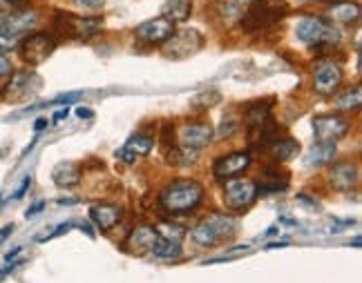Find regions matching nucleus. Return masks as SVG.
I'll return each mask as SVG.
<instances>
[{
	"label": "nucleus",
	"mask_w": 362,
	"mask_h": 283,
	"mask_svg": "<svg viewBox=\"0 0 362 283\" xmlns=\"http://www.w3.org/2000/svg\"><path fill=\"white\" fill-rule=\"evenodd\" d=\"M204 199V186L192 179H181L170 183L159 196L161 207L168 212V215H186L192 212Z\"/></svg>",
	"instance_id": "obj_1"
},
{
	"label": "nucleus",
	"mask_w": 362,
	"mask_h": 283,
	"mask_svg": "<svg viewBox=\"0 0 362 283\" xmlns=\"http://www.w3.org/2000/svg\"><path fill=\"white\" fill-rule=\"evenodd\" d=\"M38 25V13L32 9L3 13L0 16V52H11Z\"/></svg>",
	"instance_id": "obj_2"
},
{
	"label": "nucleus",
	"mask_w": 362,
	"mask_h": 283,
	"mask_svg": "<svg viewBox=\"0 0 362 283\" xmlns=\"http://www.w3.org/2000/svg\"><path fill=\"white\" fill-rule=\"evenodd\" d=\"M286 13H288L286 0H250L242 18V27L246 32L267 30V27L280 23Z\"/></svg>",
	"instance_id": "obj_3"
},
{
	"label": "nucleus",
	"mask_w": 362,
	"mask_h": 283,
	"mask_svg": "<svg viewBox=\"0 0 362 283\" xmlns=\"http://www.w3.org/2000/svg\"><path fill=\"white\" fill-rule=\"evenodd\" d=\"M235 232H238V223L235 219L226 217V215H213L204 219L199 225H194L190 236L194 243L199 246H215L219 241H224V239H230Z\"/></svg>",
	"instance_id": "obj_4"
},
{
	"label": "nucleus",
	"mask_w": 362,
	"mask_h": 283,
	"mask_svg": "<svg viewBox=\"0 0 362 283\" xmlns=\"http://www.w3.org/2000/svg\"><path fill=\"white\" fill-rule=\"evenodd\" d=\"M296 36H298V40H302L304 45H309V47H325V45H333V42L340 40V34L333 30V25L322 18H317V16L302 18L296 27Z\"/></svg>",
	"instance_id": "obj_5"
},
{
	"label": "nucleus",
	"mask_w": 362,
	"mask_h": 283,
	"mask_svg": "<svg viewBox=\"0 0 362 283\" xmlns=\"http://www.w3.org/2000/svg\"><path fill=\"white\" fill-rule=\"evenodd\" d=\"M54 32L67 38H90L103 27L101 18H81L67 11H54Z\"/></svg>",
	"instance_id": "obj_6"
},
{
	"label": "nucleus",
	"mask_w": 362,
	"mask_h": 283,
	"mask_svg": "<svg viewBox=\"0 0 362 283\" xmlns=\"http://www.w3.org/2000/svg\"><path fill=\"white\" fill-rule=\"evenodd\" d=\"M21 52V59L30 65H40L47 61V56L57 49V38L45 32H36V34H27L21 45L16 47Z\"/></svg>",
	"instance_id": "obj_7"
},
{
	"label": "nucleus",
	"mask_w": 362,
	"mask_h": 283,
	"mask_svg": "<svg viewBox=\"0 0 362 283\" xmlns=\"http://www.w3.org/2000/svg\"><path fill=\"white\" fill-rule=\"evenodd\" d=\"M204 47V36L197 30H184L173 34L163 45V54L168 59H188Z\"/></svg>",
	"instance_id": "obj_8"
},
{
	"label": "nucleus",
	"mask_w": 362,
	"mask_h": 283,
	"mask_svg": "<svg viewBox=\"0 0 362 283\" xmlns=\"http://www.w3.org/2000/svg\"><path fill=\"white\" fill-rule=\"evenodd\" d=\"M257 199V183L248 179H228L224 201L230 210H246Z\"/></svg>",
	"instance_id": "obj_9"
},
{
	"label": "nucleus",
	"mask_w": 362,
	"mask_h": 283,
	"mask_svg": "<svg viewBox=\"0 0 362 283\" xmlns=\"http://www.w3.org/2000/svg\"><path fill=\"white\" fill-rule=\"evenodd\" d=\"M349 132V121L338 114H327V116H315L313 119V134L317 143H336Z\"/></svg>",
	"instance_id": "obj_10"
},
{
	"label": "nucleus",
	"mask_w": 362,
	"mask_h": 283,
	"mask_svg": "<svg viewBox=\"0 0 362 283\" xmlns=\"http://www.w3.org/2000/svg\"><path fill=\"white\" fill-rule=\"evenodd\" d=\"M173 34H175V23L163 16L150 18L134 30V36L141 42H148V45H163Z\"/></svg>",
	"instance_id": "obj_11"
},
{
	"label": "nucleus",
	"mask_w": 362,
	"mask_h": 283,
	"mask_svg": "<svg viewBox=\"0 0 362 283\" xmlns=\"http://www.w3.org/2000/svg\"><path fill=\"white\" fill-rule=\"evenodd\" d=\"M157 241L152 243L150 252L157 254L161 259H175L181 254V236H184V230L179 225H165L163 230H157Z\"/></svg>",
	"instance_id": "obj_12"
},
{
	"label": "nucleus",
	"mask_w": 362,
	"mask_h": 283,
	"mask_svg": "<svg viewBox=\"0 0 362 283\" xmlns=\"http://www.w3.org/2000/svg\"><path fill=\"white\" fill-rule=\"evenodd\" d=\"M40 85V78L32 72V69H23V72H13L11 80L5 88L3 96L7 101H23V98L30 96Z\"/></svg>",
	"instance_id": "obj_13"
},
{
	"label": "nucleus",
	"mask_w": 362,
	"mask_h": 283,
	"mask_svg": "<svg viewBox=\"0 0 362 283\" xmlns=\"http://www.w3.org/2000/svg\"><path fill=\"white\" fill-rule=\"evenodd\" d=\"M342 83V69L340 65L325 61L315 67V74H313V88L317 94H333Z\"/></svg>",
	"instance_id": "obj_14"
},
{
	"label": "nucleus",
	"mask_w": 362,
	"mask_h": 283,
	"mask_svg": "<svg viewBox=\"0 0 362 283\" xmlns=\"http://www.w3.org/2000/svg\"><path fill=\"white\" fill-rule=\"evenodd\" d=\"M215 132L211 125L206 123H192V125H186L184 130L179 134V140H181V150H188V152H197L202 147H206L208 143L213 140Z\"/></svg>",
	"instance_id": "obj_15"
},
{
	"label": "nucleus",
	"mask_w": 362,
	"mask_h": 283,
	"mask_svg": "<svg viewBox=\"0 0 362 283\" xmlns=\"http://www.w3.org/2000/svg\"><path fill=\"white\" fill-rule=\"evenodd\" d=\"M248 165H250L248 152H233V154H228V157L217 159V163L213 167V174L221 181L235 179V176H240Z\"/></svg>",
	"instance_id": "obj_16"
},
{
	"label": "nucleus",
	"mask_w": 362,
	"mask_h": 283,
	"mask_svg": "<svg viewBox=\"0 0 362 283\" xmlns=\"http://www.w3.org/2000/svg\"><path fill=\"white\" fill-rule=\"evenodd\" d=\"M358 179H360V172L354 163H336L331 167L329 172V181L331 186L340 190V192H349L351 188L358 186Z\"/></svg>",
	"instance_id": "obj_17"
},
{
	"label": "nucleus",
	"mask_w": 362,
	"mask_h": 283,
	"mask_svg": "<svg viewBox=\"0 0 362 283\" xmlns=\"http://www.w3.org/2000/svg\"><path fill=\"white\" fill-rule=\"evenodd\" d=\"M90 219L96 223V228L107 232L121 221V207L115 203H96L90 210Z\"/></svg>",
	"instance_id": "obj_18"
},
{
	"label": "nucleus",
	"mask_w": 362,
	"mask_h": 283,
	"mask_svg": "<svg viewBox=\"0 0 362 283\" xmlns=\"http://www.w3.org/2000/svg\"><path fill=\"white\" fill-rule=\"evenodd\" d=\"M360 5L356 0H336V3L329 5V18L342 23V25H351L360 20Z\"/></svg>",
	"instance_id": "obj_19"
},
{
	"label": "nucleus",
	"mask_w": 362,
	"mask_h": 283,
	"mask_svg": "<svg viewBox=\"0 0 362 283\" xmlns=\"http://www.w3.org/2000/svg\"><path fill=\"white\" fill-rule=\"evenodd\" d=\"M271 101H255L250 103L244 112V123H246V130L250 132V136H253L259 127L269 121V112H271Z\"/></svg>",
	"instance_id": "obj_20"
},
{
	"label": "nucleus",
	"mask_w": 362,
	"mask_h": 283,
	"mask_svg": "<svg viewBox=\"0 0 362 283\" xmlns=\"http://www.w3.org/2000/svg\"><path fill=\"white\" fill-rule=\"evenodd\" d=\"M52 179H54V183H57L59 188H74L81 183V169L72 161H63V163H59L57 167H54Z\"/></svg>",
	"instance_id": "obj_21"
},
{
	"label": "nucleus",
	"mask_w": 362,
	"mask_h": 283,
	"mask_svg": "<svg viewBox=\"0 0 362 283\" xmlns=\"http://www.w3.org/2000/svg\"><path fill=\"white\" fill-rule=\"evenodd\" d=\"M157 228L155 225H141V228L132 230L130 239H128V248L132 252H146L152 248V243L157 241Z\"/></svg>",
	"instance_id": "obj_22"
},
{
	"label": "nucleus",
	"mask_w": 362,
	"mask_h": 283,
	"mask_svg": "<svg viewBox=\"0 0 362 283\" xmlns=\"http://www.w3.org/2000/svg\"><path fill=\"white\" fill-rule=\"evenodd\" d=\"M333 157H336V143H315L309 152H306L304 163H306V167H322Z\"/></svg>",
	"instance_id": "obj_23"
},
{
	"label": "nucleus",
	"mask_w": 362,
	"mask_h": 283,
	"mask_svg": "<svg viewBox=\"0 0 362 283\" xmlns=\"http://www.w3.org/2000/svg\"><path fill=\"white\" fill-rule=\"evenodd\" d=\"M190 11H192V3L190 0H165L161 13L163 18H168L173 23H184L190 18Z\"/></svg>",
	"instance_id": "obj_24"
},
{
	"label": "nucleus",
	"mask_w": 362,
	"mask_h": 283,
	"mask_svg": "<svg viewBox=\"0 0 362 283\" xmlns=\"http://www.w3.org/2000/svg\"><path fill=\"white\" fill-rule=\"evenodd\" d=\"M152 147H155V138L148 136V134H134L128 138V143H125V150L132 152L134 157H146V154L152 152Z\"/></svg>",
	"instance_id": "obj_25"
},
{
	"label": "nucleus",
	"mask_w": 362,
	"mask_h": 283,
	"mask_svg": "<svg viewBox=\"0 0 362 283\" xmlns=\"http://www.w3.org/2000/svg\"><path fill=\"white\" fill-rule=\"evenodd\" d=\"M300 150V145L296 143L293 138H277L275 143L271 145V154L277 161H286L291 157H296Z\"/></svg>",
	"instance_id": "obj_26"
},
{
	"label": "nucleus",
	"mask_w": 362,
	"mask_h": 283,
	"mask_svg": "<svg viewBox=\"0 0 362 283\" xmlns=\"http://www.w3.org/2000/svg\"><path fill=\"white\" fill-rule=\"evenodd\" d=\"M219 101H221V94L217 90H204L192 98L190 105L197 107V109H208V107H215Z\"/></svg>",
	"instance_id": "obj_27"
},
{
	"label": "nucleus",
	"mask_w": 362,
	"mask_h": 283,
	"mask_svg": "<svg viewBox=\"0 0 362 283\" xmlns=\"http://www.w3.org/2000/svg\"><path fill=\"white\" fill-rule=\"evenodd\" d=\"M360 103H362V92H360V88H354V90L344 92V94L338 98L336 107H338L340 112H349V109H358Z\"/></svg>",
	"instance_id": "obj_28"
},
{
	"label": "nucleus",
	"mask_w": 362,
	"mask_h": 283,
	"mask_svg": "<svg viewBox=\"0 0 362 283\" xmlns=\"http://www.w3.org/2000/svg\"><path fill=\"white\" fill-rule=\"evenodd\" d=\"M30 3H32V0H0V16H3V13L30 9Z\"/></svg>",
	"instance_id": "obj_29"
},
{
	"label": "nucleus",
	"mask_w": 362,
	"mask_h": 283,
	"mask_svg": "<svg viewBox=\"0 0 362 283\" xmlns=\"http://www.w3.org/2000/svg\"><path fill=\"white\" fill-rule=\"evenodd\" d=\"M13 74V65H11V61L7 59L5 54H0V80L3 78H9Z\"/></svg>",
	"instance_id": "obj_30"
},
{
	"label": "nucleus",
	"mask_w": 362,
	"mask_h": 283,
	"mask_svg": "<svg viewBox=\"0 0 362 283\" xmlns=\"http://www.w3.org/2000/svg\"><path fill=\"white\" fill-rule=\"evenodd\" d=\"M78 98H83V92H69V94H61V96H57V98H54V103L69 105V103L78 101Z\"/></svg>",
	"instance_id": "obj_31"
},
{
	"label": "nucleus",
	"mask_w": 362,
	"mask_h": 283,
	"mask_svg": "<svg viewBox=\"0 0 362 283\" xmlns=\"http://www.w3.org/2000/svg\"><path fill=\"white\" fill-rule=\"evenodd\" d=\"M30 186H32V176H25V181L21 183V186H18V190L16 192H13V199H23V196H25V192L27 190H30Z\"/></svg>",
	"instance_id": "obj_32"
},
{
	"label": "nucleus",
	"mask_w": 362,
	"mask_h": 283,
	"mask_svg": "<svg viewBox=\"0 0 362 283\" xmlns=\"http://www.w3.org/2000/svg\"><path fill=\"white\" fill-rule=\"evenodd\" d=\"M76 3H78L83 9H90V11L101 9V7H103V0H76Z\"/></svg>",
	"instance_id": "obj_33"
},
{
	"label": "nucleus",
	"mask_w": 362,
	"mask_h": 283,
	"mask_svg": "<svg viewBox=\"0 0 362 283\" xmlns=\"http://www.w3.org/2000/svg\"><path fill=\"white\" fill-rule=\"evenodd\" d=\"M117 159H121L123 163H134L136 161V157L132 152H128L125 147H121V150H117Z\"/></svg>",
	"instance_id": "obj_34"
},
{
	"label": "nucleus",
	"mask_w": 362,
	"mask_h": 283,
	"mask_svg": "<svg viewBox=\"0 0 362 283\" xmlns=\"http://www.w3.org/2000/svg\"><path fill=\"white\" fill-rule=\"evenodd\" d=\"M235 130H238V125H235V121L233 119H228V121H224V127L219 130V136H230Z\"/></svg>",
	"instance_id": "obj_35"
},
{
	"label": "nucleus",
	"mask_w": 362,
	"mask_h": 283,
	"mask_svg": "<svg viewBox=\"0 0 362 283\" xmlns=\"http://www.w3.org/2000/svg\"><path fill=\"white\" fill-rule=\"evenodd\" d=\"M298 201L304 203L306 207H311V210H320V203H317V201H311V199H306V194H300V196H298Z\"/></svg>",
	"instance_id": "obj_36"
},
{
	"label": "nucleus",
	"mask_w": 362,
	"mask_h": 283,
	"mask_svg": "<svg viewBox=\"0 0 362 283\" xmlns=\"http://www.w3.org/2000/svg\"><path fill=\"white\" fill-rule=\"evenodd\" d=\"M45 207V203L43 201H38V203H34L30 210H27V219H30V217H36V212H40V210H43Z\"/></svg>",
	"instance_id": "obj_37"
},
{
	"label": "nucleus",
	"mask_w": 362,
	"mask_h": 283,
	"mask_svg": "<svg viewBox=\"0 0 362 283\" xmlns=\"http://www.w3.org/2000/svg\"><path fill=\"white\" fill-rule=\"evenodd\" d=\"M67 114H69V109H67V107H63V109H59V112H57V114H54V119H52V121H54V123H59V121L67 119Z\"/></svg>",
	"instance_id": "obj_38"
},
{
	"label": "nucleus",
	"mask_w": 362,
	"mask_h": 283,
	"mask_svg": "<svg viewBox=\"0 0 362 283\" xmlns=\"http://www.w3.org/2000/svg\"><path fill=\"white\" fill-rule=\"evenodd\" d=\"M11 230H13V225H5V228L3 230H0V243H3L5 241V239L11 234Z\"/></svg>",
	"instance_id": "obj_39"
},
{
	"label": "nucleus",
	"mask_w": 362,
	"mask_h": 283,
	"mask_svg": "<svg viewBox=\"0 0 362 283\" xmlns=\"http://www.w3.org/2000/svg\"><path fill=\"white\" fill-rule=\"evenodd\" d=\"M76 116H78V119H92V112H90V109L78 107V109H76Z\"/></svg>",
	"instance_id": "obj_40"
},
{
	"label": "nucleus",
	"mask_w": 362,
	"mask_h": 283,
	"mask_svg": "<svg viewBox=\"0 0 362 283\" xmlns=\"http://www.w3.org/2000/svg\"><path fill=\"white\" fill-rule=\"evenodd\" d=\"M45 127H47V121H45V119H38V121H36V125H34V130H36V132H40V130H45Z\"/></svg>",
	"instance_id": "obj_41"
},
{
	"label": "nucleus",
	"mask_w": 362,
	"mask_h": 283,
	"mask_svg": "<svg viewBox=\"0 0 362 283\" xmlns=\"http://www.w3.org/2000/svg\"><path fill=\"white\" fill-rule=\"evenodd\" d=\"M59 203L61 205H74V203H78V199H59Z\"/></svg>",
	"instance_id": "obj_42"
},
{
	"label": "nucleus",
	"mask_w": 362,
	"mask_h": 283,
	"mask_svg": "<svg viewBox=\"0 0 362 283\" xmlns=\"http://www.w3.org/2000/svg\"><path fill=\"white\" fill-rule=\"evenodd\" d=\"M11 270H13V265H11V267H3V270H0V281H3V279H5V277L11 272Z\"/></svg>",
	"instance_id": "obj_43"
},
{
	"label": "nucleus",
	"mask_w": 362,
	"mask_h": 283,
	"mask_svg": "<svg viewBox=\"0 0 362 283\" xmlns=\"http://www.w3.org/2000/svg\"><path fill=\"white\" fill-rule=\"evenodd\" d=\"M18 252H21V248H13V250H11V252L7 254V261H11L13 257H16V254H18Z\"/></svg>",
	"instance_id": "obj_44"
},
{
	"label": "nucleus",
	"mask_w": 362,
	"mask_h": 283,
	"mask_svg": "<svg viewBox=\"0 0 362 283\" xmlns=\"http://www.w3.org/2000/svg\"><path fill=\"white\" fill-rule=\"evenodd\" d=\"M230 3H235V5H242V3H250V0H230Z\"/></svg>",
	"instance_id": "obj_45"
},
{
	"label": "nucleus",
	"mask_w": 362,
	"mask_h": 283,
	"mask_svg": "<svg viewBox=\"0 0 362 283\" xmlns=\"http://www.w3.org/2000/svg\"><path fill=\"white\" fill-rule=\"evenodd\" d=\"M298 3H322V0H298Z\"/></svg>",
	"instance_id": "obj_46"
}]
</instances>
